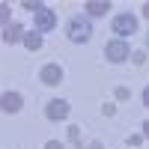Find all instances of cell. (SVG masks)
<instances>
[{
    "instance_id": "1",
    "label": "cell",
    "mask_w": 149,
    "mask_h": 149,
    "mask_svg": "<svg viewBox=\"0 0 149 149\" xmlns=\"http://www.w3.org/2000/svg\"><path fill=\"white\" fill-rule=\"evenodd\" d=\"M66 36H69V42L74 45H84V42H90L93 39V24L86 15H72L66 21Z\"/></svg>"
},
{
    "instance_id": "2",
    "label": "cell",
    "mask_w": 149,
    "mask_h": 149,
    "mask_svg": "<svg viewBox=\"0 0 149 149\" xmlns=\"http://www.w3.org/2000/svg\"><path fill=\"white\" fill-rule=\"evenodd\" d=\"M137 15H131V12H119V15H113V21H110V30L116 33V39H131L134 33H137Z\"/></svg>"
},
{
    "instance_id": "3",
    "label": "cell",
    "mask_w": 149,
    "mask_h": 149,
    "mask_svg": "<svg viewBox=\"0 0 149 149\" xmlns=\"http://www.w3.org/2000/svg\"><path fill=\"white\" fill-rule=\"evenodd\" d=\"M131 48H128V42L125 39H110L107 45H104V60H107V63H125V60H131Z\"/></svg>"
},
{
    "instance_id": "4",
    "label": "cell",
    "mask_w": 149,
    "mask_h": 149,
    "mask_svg": "<svg viewBox=\"0 0 149 149\" xmlns=\"http://www.w3.org/2000/svg\"><path fill=\"white\" fill-rule=\"evenodd\" d=\"M69 113H72V104L66 98H51V102L45 104V116L51 122H63V119H69Z\"/></svg>"
},
{
    "instance_id": "5",
    "label": "cell",
    "mask_w": 149,
    "mask_h": 149,
    "mask_svg": "<svg viewBox=\"0 0 149 149\" xmlns=\"http://www.w3.org/2000/svg\"><path fill=\"white\" fill-rule=\"evenodd\" d=\"M21 107H24V95H21V93H15V90H6L3 95H0V110H3L6 116L18 113Z\"/></svg>"
},
{
    "instance_id": "6",
    "label": "cell",
    "mask_w": 149,
    "mask_h": 149,
    "mask_svg": "<svg viewBox=\"0 0 149 149\" xmlns=\"http://www.w3.org/2000/svg\"><path fill=\"white\" fill-rule=\"evenodd\" d=\"M39 81L45 86H57V84H63V66L60 63H45L39 69Z\"/></svg>"
},
{
    "instance_id": "7",
    "label": "cell",
    "mask_w": 149,
    "mask_h": 149,
    "mask_svg": "<svg viewBox=\"0 0 149 149\" xmlns=\"http://www.w3.org/2000/svg\"><path fill=\"white\" fill-rule=\"evenodd\" d=\"M33 30H39V33L57 30V12L54 9H42L39 15H33Z\"/></svg>"
},
{
    "instance_id": "8",
    "label": "cell",
    "mask_w": 149,
    "mask_h": 149,
    "mask_svg": "<svg viewBox=\"0 0 149 149\" xmlns=\"http://www.w3.org/2000/svg\"><path fill=\"white\" fill-rule=\"evenodd\" d=\"M24 36H27V30H24L21 24H15V21H12L9 27H3L0 39H3V45H18V42H24Z\"/></svg>"
},
{
    "instance_id": "9",
    "label": "cell",
    "mask_w": 149,
    "mask_h": 149,
    "mask_svg": "<svg viewBox=\"0 0 149 149\" xmlns=\"http://www.w3.org/2000/svg\"><path fill=\"white\" fill-rule=\"evenodd\" d=\"M107 12H110L107 0H86V3H84V15L86 18H104Z\"/></svg>"
},
{
    "instance_id": "10",
    "label": "cell",
    "mask_w": 149,
    "mask_h": 149,
    "mask_svg": "<svg viewBox=\"0 0 149 149\" xmlns=\"http://www.w3.org/2000/svg\"><path fill=\"white\" fill-rule=\"evenodd\" d=\"M42 45H45L42 33L39 30H27V36H24V48H27V51H39Z\"/></svg>"
},
{
    "instance_id": "11",
    "label": "cell",
    "mask_w": 149,
    "mask_h": 149,
    "mask_svg": "<svg viewBox=\"0 0 149 149\" xmlns=\"http://www.w3.org/2000/svg\"><path fill=\"white\" fill-rule=\"evenodd\" d=\"M66 137H69L72 143H78V146H81V125H69V131H66Z\"/></svg>"
},
{
    "instance_id": "12",
    "label": "cell",
    "mask_w": 149,
    "mask_h": 149,
    "mask_svg": "<svg viewBox=\"0 0 149 149\" xmlns=\"http://www.w3.org/2000/svg\"><path fill=\"white\" fill-rule=\"evenodd\" d=\"M9 15H12V9H9V3H0V21H3V27H9Z\"/></svg>"
},
{
    "instance_id": "13",
    "label": "cell",
    "mask_w": 149,
    "mask_h": 149,
    "mask_svg": "<svg viewBox=\"0 0 149 149\" xmlns=\"http://www.w3.org/2000/svg\"><path fill=\"white\" fill-rule=\"evenodd\" d=\"M116 102H125V98H131V90H128V86H116Z\"/></svg>"
},
{
    "instance_id": "14",
    "label": "cell",
    "mask_w": 149,
    "mask_h": 149,
    "mask_svg": "<svg viewBox=\"0 0 149 149\" xmlns=\"http://www.w3.org/2000/svg\"><path fill=\"white\" fill-rule=\"evenodd\" d=\"M131 63H134V66H143V63H146V51H134V54H131Z\"/></svg>"
},
{
    "instance_id": "15",
    "label": "cell",
    "mask_w": 149,
    "mask_h": 149,
    "mask_svg": "<svg viewBox=\"0 0 149 149\" xmlns=\"http://www.w3.org/2000/svg\"><path fill=\"white\" fill-rule=\"evenodd\" d=\"M143 140H146V137H143V134H131V137H128V146L134 149V146H140Z\"/></svg>"
},
{
    "instance_id": "16",
    "label": "cell",
    "mask_w": 149,
    "mask_h": 149,
    "mask_svg": "<svg viewBox=\"0 0 149 149\" xmlns=\"http://www.w3.org/2000/svg\"><path fill=\"white\" fill-rule=\"evenodd\" d=\"M78 149H102V143H98V140H90V143H81Z\"/></svg>"
},
{
    "instance_id": "17",
    "label": "cell",
    "mask_w": 149,
    "mask_h": 149,
    "mask_svg": "<svg viewBox=\"0 0 149 149\" xmlns=\"http://www.w3.org/2000/svg\"><path fill=\"white\" fill-rule=\"evenodd\" d=\"M45 149H66V146L60 143V140H48V143H45Z\"/></svg>"
},
{
    "instance_id": "18",
    "label": "cell",
    "mask_w": 149,
    "mask_h": 149,
    "mask_svg": "<svg viewBox=\"0 0 149 149\" xmlns=\"http://www.w3.org/2000/svg\"><path fill=\"white\" fill-rule=\"evenodd\" d=\"M102 110H104V116H113V113H116V107H113V104H104Z\"/></svg>"
},
{
    "instance_id": "19",
    "label": "cell",
    "mask_w": 149,
    "mask_h": 149,
    "mask_svg": "<svg viewBox=\"0 0 149 149\" xmlns=\"http://www.w3.org/2000/svg\"><path fill=\"white\" fill-rule=\"evenodd\" d=\"M140 98H143V104L149 107V86H143V93H140Z\"/></svg>"
},
{
    "instance_id": "20",
    "label": "cell",
    "mask_w": 149,
    "mask_h": 149,
    "mask_svg": "<svg viewBox=\"0 0 149 149\" xmlns=\"http://www.w3.org/2000/svg\"><path fill=\"white\" fill-rule=\"evenodd\" d=\"M140 134H143V137H146V140H149V119H146V122H143V131H140Z\"/></svg>"
},
{
    "instance_id": "21",
    "label": "cell",
    "mask_w": 149,
    "mask_h": 149,
    "mask_svg": "<svg viewBox=\"0 0 149 149\" xmlns=\"http://www.w3.org/2000/svg\"><path fill=\"white\" fill-rule=\"evenodd\" d=\"M140 9H143V18H149V0H146V3H143Z\"/></svg>"
},
{
    "instance_id": "22",
    "label": "cell",
    "mask_w": 149,
    "mask_h": 149,
    "mask_svg": "<svg viewBox=\"0 0 149 149\" xmlns=\"http://www.w3.org/2000/svg\"><path fill=\"white\" fill-rule=\"evenodd\" d=\"M146 45H149V36H146Z\"/></svg>"
}]
</instances>
